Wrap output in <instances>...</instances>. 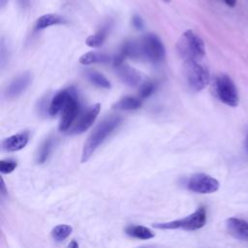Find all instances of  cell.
<instances>
[{
    "instance_id": "6da1fadb",
    "label": "cell",
    "mask_w": 248,
    "mask_h": 248,
    "mask_svg": "<svg viewBox=\"0 0 248 248\" xmlns=\"http://www.w3.org/2000/svg\"><path fill=\"white\" fill-rule=\"evenodd\" d=\"M122 119L119 116H109L100 122L91 132L83 144L81 153V163L89 160L95 150L104 142V140L119 126Z\"/></svg>"
},
{
    "instance_id": "7a4b0ae2",
    "label": "cell",
    "mask_w": 248,
    "mask_h": 248,
    "mask_svg": "<svg viewBox=\"0 0 248 248\" xmlns=\"http://www.w3.org/2000/svg\"><path fill=\"white\" fill-rule=\"evenodd\" d=\"M176 48L184 61L200 60L205 54V46L202 39L192 30L183 32L177 41Z\"/></svg>"
},
{
    "instance_id": "3957f363",
    "label": "cell",
    "mask_w": 248,
    "mask_h": 248,
    "mask_svg": "<svg viewBox=\"0 0 248 248\" xmlns=\"http://www.w3.org/2000/svg\"><path fill=\"white\" fill-rule=\"evenodd\" d=\"M137 58H144L151 63H159L165 57V46L161 39L152 33L135 41Z\"/></svg>"
},
{
    "instance_id": "277c9868",
    "label": "cell",
    "mask_w": 248,
    "mask_h": 248,
    "mask_svg": "<svg viewBox=\"0 0 248 248\" xmlns=\"http://www.w3.org/2000/svg\"><path fill=\"white\" fill-rule=\"evenodd\" d=\"M183 75L188 86L196 92L206 87L209 82V72L199 60H187L183 65Z\"/></svg>"
},
{
    "instance_id": "5b68a950",
    "label": "cell",
    "mask_w": 248,
    "mask_h": 248,
    "mask_svg": "<svg viewBox=\"0 0 248 248\" xmlns=\"http://www.w3.org/2000/svg\"><path fill=\"white\" fill-rule=\"evenodd\" d=\"M206 223V211L203 206L199 207L194 213L179 220H174L168 223L154 224L153 227L161 230L182 229L187 231H195L202 228Z\"/></svg>"
},
{
    "instance_id": "8992f818",
    "label": "cell",
    "mask_w": 248,
    "mask_h": 248,
    "mask_svg": "<svg viewBox=\"0 0 248 248\" xmlns=\"http://www.w3.org/2000/svg\"><path fill=\"white\" fill-rule=\"evenodd\" d=\"M214 92L217 98L227 106L236 107L239 102L237 88L228 75H219L214 80Z\"/></svg>"
},
{
    "instance_id": "52a82bcc",
    "label": "cell",
    "mask_w": 248,
    "mask_h": 248,
    "mask_svg": "<svg viewBox=\"0 0 248 248\" xmlns=\"http://www.w3.org/2000/svg\"><path fill=\"white\" fill-rule=\"evenodd\" d=\"M219 182L214 177L205 173H195L191 175L186 183V187L195 193L210 194L219 189Z\"/></svg>"
},
{
    "instance_id": "ba28073f",
    "label": "cell",
    "mask_w": 248,
    "mask_h": 248,
    "mask_svg": "<svg viewBox=\"0 0 248 248\" xmlns=\"http://www.w3.org/2000/svg\"><path fill=\"white\" fill-rule=\"evenodd\" d=\"M73 90L70 92V96L67 100L65 107L62 109L60 121H59V130L61 132L68 131L73 123L75 122L78 112H79V103Z\"/></svg>"
},
{
    "instance_id": "9c48e42d",
    "label": "cell",
    "mask_w": 248,
    "mask_h": 248,
    "mask_svg": "<svg viewBox=\"0 0 248 248\" xmlns=\"http://www.w3.org/2000/svg\"><path fill=\"white\" fill-rule=\"evenodd\" d=\"M101 109V105L100 104H95L88 108L81 115L80 117L75 122L73 127L71 128V134L77 135V134H81L85 131H87L94 121L96 120L99 112Z\"/></svg>"
},
{
    "instance_id": "30bf717a",
    "label": "cell",
    "mask_w": 248,
    "mask_h": 248,
    "mask_svg": "<svg viewBox=\"0 0 248 248\" xmlns=\"http://www.w3.org/2000/svg\"><path fill=\"white\" fill-rule=\"evenodd\" d=\"M32 80V76L29 72H25L15 78L7 86L5 95L7 98H16L21 95L29 86Z\"/></svg>"
},
{
    "instance_id": "8fae6325",
    "label": "cell",
    "mask_w": 248,
    "mask_h": 248,
    "mask_svg": "<svg viewBox=\"0 0 248 248\" xmlns=\"http://www.w3.org/2000/svg\"><path fill=\"white\" fill-rule=\"evenodd\" d=\"M120 79L129 86H138L142 83V75L123 62L114 66Z\"/></svg>"
},
{
    "instance_id": "7c38bea8",
    "label": "cell",
    "mask_w": 248,
    "mask_h": 248,
    "mask_svg": "<svg viewBox=\"0 0 248 248\" xmlns=\"http://www.w3.org/2000/svg\"><path fill=\"white\" fill-rule=\"evenodd\" d=\"M228 232L234 238L248 242V222L236 218L232 217L227 220L226 223Z\"/></svg>"
},
{
    "instance_id": "4fadbf2b",
    "label": "cell",
    "mask_w": 248,
    "mask_h": 248,
    "mask_svg": "<svg viewBox=\"0 0 248 248\" xmlns=\"http://www.w3.org/2000/svg\"><path fill=\"white\" fill-rule=\"evenodd\" d=\"M29 140V133L27 131L20 132L14 136L5 139L2 141V147L5 151L15 152L26 146Z\"/></svg>"
},
{
    "instance_id": "5bb4252c",
    "label": "cell",
    "mask_w": 248,
    "mask_h": 248,
    "mask_svg": "<svg viewBox=\"0 0 248 248\" xmlns=\"http://www.w3.org/2000/svg\"><path fill=\"white\" fill-rule=\"evenodd\" d=\"M71 89H63L59 92H57L54 97L51 99L49 107H48V113L51 116L56 115L58 112L62 111L63 108L65 107L67 100L70 96Z\"/></svg>"
},
{
    "instance_id": "9a60e30c",
    "label": "cell",
    "mask_w": 248,
    "mask_h": 248,
    "mask_svg": "<svg viewBox=\"0 0 248 248\" xmlns=\"http://www.w3.org/2000/svg\"><path fill=\"white\" fill-rule=\"evenodd\" d=\"M66 19L58 15L55 14H46L38 17L35 23V27L39 30L45 29L46 27L52 26V25H57V24H62L65 23Z\"/></svg>"
},
{
    "instance_id": "2e32d148",
    "label": "cell",
    "mask_w": 248,
    "mask_h": 248,
    "mask_svg": "<svg viewBox=\"0 0 248 248\" xmlns=\"http://www.w3.org/2000/svg\"><path fill=\"white\" fill-rule=\"evenodd\" d=\"M111 60V57L106 53L98 51H89L82 54L79 58V62L82 65H90L94 63H107Z\"/></svg>"
},
{
    "instance_id": "e0dca14e",
    "label": "cell",
    "mask_w": 248,
    "mask_h": 248,
    "mask_svg": "<svg viewBox=\"0 0 248 248\" xmlns=\"http://www.w3.org/2000/svg\"><path fill=\"white\" fill-rule=\"evenodd\" d=\"M108 31H109V24H107V25L103 26L100 30H98L95 34L88 36L87 39L85 40V44L91 47L101 46L105 43V41L108 37Z\"/></svg>"
},
{
    "instance_id": "ac0fdd59",
    "label": "cell",
    "mask_w": 248,
    "mask_h": 248,
    "mask_svg": "<svg viewBox=\"0 0 248 248\" xmlns=\"http://www.w3.org/2000/svg\"><path fill=\"white\" fill-rule=\"evenodd\" d=\"M142 101L140 98L137 97H131V96H126L116 102L112 108L116 109H121V110H134L138 109L141 107Z\"/></svg>"
},
{
    "instance_id": "d6986e66",
    "label": "cell",
    "mask_w": 248,
    "mask_h": 248,
    "mask_svg": "<svg viewBox=\"0 0 248 248\" xmlns=\"http://www.w3.org/2000/svg\"><path fill=\"white\" fill-rule=\"evenodd\" d=\"M126 233L134 238L143 240H147L155 236L154 232L150 229L143 226H129L126 228Z\"/></svg>"
},
{
    "instance_id": "ffe728a7",
    "label": "cell",
    "mask_w": 248,
    "mask_h": 248,
    "mask_svg": "<svg viewBox=\"0 0 248 248\" xmlns=\"http://www.w3.org/2000/svg\"><path fill=\"white\" fill-rule=\"evenodd\" d=\"M87 78L96 86L101 87V88H110V82L109 80L102 74L95 72V71H88L86 73Z\"/></svg>"
},
{
    "instance_id": "44dd1931",
    "label": "cell",
    "mask_w": 248,
    "mask_h": 248,
    "mask_svg": "<svg viewBox=\"0 0 248 248\" xmlns=\"http://www.w3.org/2000/svg\"><path fill=\"white\" fill-rule=\"evenodd\" d=\"M52 146H53V139L52 138H47L43 142V144L41 145V147L38 151L37 159H36L37 163L43 164L47 160V158H48V156H49V154L52 150Z\"/></svg>"
},
{
    "instance_id": "7402d4cb",
    "label": "cell",
    "mask_w": 248,
    "mask_h": 248,
    "mask_svg": "<svg viewBox=\"0 0 248 248\" xmlns=\"http://www.w3.org/2000/svg\"><path fill=\"white\" fill-rule=\"evenodd\" d=\"M73 232V228L69 225L62 224L54 227L51 231V236L56 241H62L66 239Z\"/></svg>"
},
{
    "instance_id": "603a6c76",
    "label": "cell",
    "mask_w": 248,
    "mask_h": 248,
    "mask_svg": "<svg viewBox=\"0 0 248 248\" xmlns=\"http://www.w3.org/2000/svg\"><path fill=\"white\" fill-rule=\"evenodd\" d=\"M155 90H156V83L154 81H151V80L144 81L140 85V91H139L140 98V99L148 98L154 93Z\"/></svg>"
},
{
    "instance_id": "cb8c5ba5",
    "label": "cell",
    "mask_w": 248,
    "mask_h": 248,
    "mask_svg": "<svg viewBox=\"0 0 248 248\" xmlns=\"http://www.w3.org/2000/svg\"><path fill=\"white\" fill-rule=\"evenodd\" d=\"M16 168V162L14 160H1L0 170L2 173H11Z\"/></svg>"
},
{
    "instance_id": "d4e9b609",
    "label": "cell",
    "mask_w": 248,
    "mask_h": 248,
    "mask_svg": "<svg viewBox=\"0 0 248 248\" xmlns=\"http://www.w3.org/2000/svg\"><path fill=\"white\" fill-rule=\"evenodd\" d=\"M132 25L134 26L135 29L137 30H141L144 26V22H143V19L138 16V15H135L133 17H132Z\"/></svg>"
},
{
    "instance_id": "484cf974",
    "label": "cell",
    "mask_w": 248,
    "mask_h": 248,
    "mask_svg": "<svg viewBox=\"0 0 248 248\" xmlns=\"http://www.w3.org/2000/svg\"><path fill=\"white\" fill-rule=\"evenodd\" d=\"M227 6L229 7H234L236 5V1L237 0H222Z\"/></svg>"
},
{
    "instance_id": "4316f807",
    "label": "cell",
    "mask_w": 248,
    "mask_h": 248,
    "mask_svg": "<svg viewBox=\"0 0 248 248\" xmlns=\"http://www.w3.org/2000/svg\"><path fill=\"white\" fill-rule=\"evenodd\" d=\"M6 194H7V191H6L5 183H4V180L1 179V195H2V196H5Z\"/></svg>"
},
{
    "instance_id": "83f0119b",
    "label": "cell",
    "mask_w": 248,
    "mask_h": 248,
    "mask_svg": "<svg viewBox=\"0 0 248 248\" xmlns=\"http://www.w3.org/2000/svg\"><path fill=\"white\" fill-rule=\"evenodd\" d=\"M69 247H73V248H77V247H78V242H76V240H72V242L71 243H69V245H68Z\"/></svg>"
},
{
    "instance_id": "f1b7e54d",
    "label": "cell",
    "mask_w": 248,
    "mask_h": 248,
    "mask_svg": "<svg viewBox=\"0 0 248 248\" xmlns=\"http://www.w3.org/2000/svg\"><path fill=\"white\" fill-rule=\"evenodd\" d=\"M245 149H246V152L248 154V134H247L246 139H245Z\"/></svg>"
},
{
    "instance_id": "f546056e",
    "label": "cell",
    "mask_w": 248,
    "mask_h": 248,
    "mask_svg": "<svg viewBox=\"0 0 248 248\" xmlns=\"http://www.w3.org/2000/svg\"><path fill=\"white\" fill-rule=\"evenodd\" d=\"M163 1H165L166 3H169V2H170V0H163Z\"/></svg>"
}]
</instances>
